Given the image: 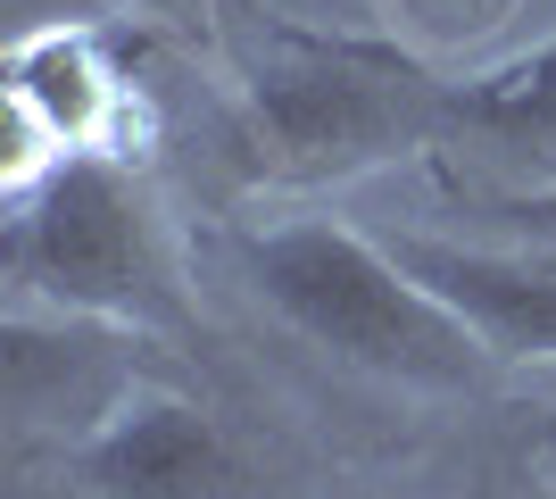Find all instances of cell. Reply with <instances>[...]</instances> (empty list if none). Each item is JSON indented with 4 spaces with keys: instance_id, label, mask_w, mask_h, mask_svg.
<instances>
[{
    "instance_id": "5b68a950",
    "label": "cell",
    "mask_w": 556,
    "mask_h": 499,
    "mask_svg": "<svg viewBox=\"0 0 556 499\" xmlns=\"http://www.w3.org/2000/svg\"><path fill=\"white\" fill-rule=\"evenodd\" d=\"M116 117H125V84L100 59L92 34L75 25H42L9 50V200L34 191L59 159L75 150H116Z\"/></svg>"
},
{
    "instance_id": "ba28073f",
    "label": "cell",
    "mask_w": 556,
    "mask_h": 499,
    "mask_svg": "<svg viewBox=\"0 0 556 499\" xmlns=\"http://www.w3.org/2000/svg\"><path fill=\"white\" fill-rule=\"evenodd\" d=\"M473 216H490L507 241H548L556 250V184H507V191H482Z\"/></svg>"
},
{
    "instance_id": "6da1fadb",
    "label": "cell",
    "mask_w": 556,
    "mask_h": 499,
    "mask_svg": "<svg viewBox=\"0 0 556 499\" xmlns=\"http://www.w3.org/2000/svg\"><path fill=\"white\" fill-rule=\"evenodd\" d=\"M448 142V84L374 34L250 17L232 166L241 184H341L382 159Z\"/></svg>"
},
{
    "instance_id": "8992f818",
    "label": "cell",
    "mask_w": 556,
    "mask_h": 499,
    "mask_svg": "<svg viewBox=\"0 0 556 499\" xmlns=\"http://www.w3.org/2000/svg\"><path fill=\"white\" fill-rule=\"evenodd\" d=\"M424 284L457 300L498 358H556V250L548 241H432L391 234Z\"/></svg>"
},
{
    "instance_id": "7a4b0ae2",
    "label": "cell",
    "mask_w": 556,
    "mask_h": 499,
    "mask_svg": "<svg viewBox=\"0 0 556 499\" xmlns=\"http://www.w3.org/2000/svg\"><path fill=\"white\" fill-rule=\"evenodd\" d=\"M241 266L307 350L341 358L357 375L407 383V391H482L498 358L457 300H441L391 241L357 234L341 216H282L241 241Z\"/></svg>"
},
{
    "instance_id": "277c9868",
    "label": "cell",
    "mask_w": 556,
    "mask_h": 499,
    "mask_svg": "<svg viewBox=\"0 0 556 499\" xmlns=\"http://www.w3.org/2000/svg\"><path fill=\"white\" fill-rule=\"evenodd\" d=\"M84 499H250V458L216 425V408L184 391H125L67 450Z\"/></svg>"
},
{
    "instance_id": "9c48e42d",
    "label": "cell",
    "mask_w": 556,
    "mask_h": 499,
    "mask_svg": "<svg viewBox=\"0 0 556 499\" xmlns=\"http://www.w3.org/2000/svg\"><path fill=\"white\" fill-rule=\"evenodd\" d=\"M532 458H540V475L556 483V408H548V416H540V433H532Z\"/></svg>"
},
{
    "instance_id": "3957f363",
    "label": "cell",
    "mask_w": 556,
    "mask_h": 499,
    "mask_svg": "<svg viewBox=\"0 0 556 499\" xmlns=\"http://www.w3.org/2000/svg\"><path fill=\"white\" fill-rule=\"evenodd\" d=\"M9 284L17 309L100 316V325H184V291L141 175L116 150H75L9 200Z\"/></svg>"
},
{
    "instance_id": "52a82bcc",
    "label": "cell",
    "mask_w": 556,
    "mask_h": 499,
    "mask_svg": "<svg viewBox=\"0 0 556 499\" xmlns=\"http://www.w3.org/2000/svg\"><path fill=\"white\" fill-rule=\"evenodd\" d=\"M448 142L498 166H548L556 184V42L448 84Z\"/></svg>"
}]
</instances>
